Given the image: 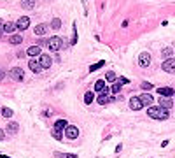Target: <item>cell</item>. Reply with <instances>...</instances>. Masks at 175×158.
<instances>
[{"instance_id": "cell-1", "label": "cell", "mask_w": 175, "mask_h": 158, "mask_svg": "<svg viewBox=\"0 0 175 158\" xmlns=\"http://www.w3.org/2000/svg\"><path fill=\"white\" fill-rule=\"evenodd\" d=\"M147 116L152 119H166L168 118V111L163 107H149L147 109Z\"/></svg>"}, {"instance_id": "cell-2", "label": "cell", "mask_w": 175, "mask_h": 158, "mask_svg": "<svg viewBox=\"0 0 175 158\" xmlns=\"http://www.w3.org/2000/svg\"><path fill=\"white\" fill-rule=\"evenodd\" d=\"M46 44H47V48H49V49H51V51H60V49H62V39H60V37H51V39H49V41L46 42Z\"/></svg>"}, {"instance_id": "cell-3", "label": "cell", "mask_w": 175, "mask_h": 158, "mask_svg": "<svg viewBox=\"0 0 175 158\" xmlns=\"http://www.w3.org/2000/svg\"><path fill=\"white\" fill-rule=\"evenodd\" d=\"M9 76L14 79V81H21V79L25 77V72H23L21 67H12V69L9 70Z\"/></svg>"}, {"instance_id": "cell-4", "label": "cell", "mask_w": 175, "mask_h": 158, "mask_svg": "<svg viewBox=\"0 0 175 158\" xmlns=\"http://www.w3.org/2000/svg\"><path fill=\"white\" fill-rule=\"evenodd\" d=\"M161 69H163L165 72H168V74H173L175 72V58H168V60H165L163 65H161Z\"/></svg>"}, {"instance_id": "cell-5", "label": "cell", "mask_w": 175, "mask_h": 158, "mask_svg": "<svg viewBox=\"0 0 175 158\" xmlns=\"http://www.w3.org/2000/svg\"><path fill=\"white\" fill-rule=\"evenodd\" d=\"M65 135L68 137V139H77L79 137V128L74 125H68L65 128Z\"/></svg>"}, {"instance_id": "cell-6", "label": "cell", "mask_w": 175, "mask_h": 158, "mask_svg": "<svg viewBox=\"0 0 175 158\" xmlns=\"http://www.w3.org/2000/svg\"><path fill=\"white\" fill-rule=\"evenodd\" d=\"M138 65H140V67H149V65H151V54H149V53H140V56H138Z\"/></svg>"}, {"instance_id": "cell-7", "label": "cell", "mask_w": 175, "mask_h": 158, "mask_svg": "<svg viewBox=\"0 0 175 158\" xmlns=\"http://www.w3.org/2000/svg\"><path fill=\"white\" fill-rule=\"evenodd\" d=\"M107 93H109V90L105 88V90L102 91V95L98 97V104H100V105H105V104H109L110 100H114V97H109Z\"/></svg>"}, {"instance_id": "cell-8", "label": "cell", "mask_w": 175, "mask_h": 158, "mask_svg": "<svg viewBox=\"0 0 175 158\" xmlns=\"http://www.w3.org/2000/svg\"><path fill=\"white\" fill-rule=\"evenodd\" d=\"M130 107L133 109V111H140L144 104H142V100L138 98V97H133V98H130Z\"/></svg>"}, {"instance_id": "cell-9", "label": "cell", "mask_w": 175, "mask_h": 158, "mask_svg": "<svg viewBox=\"0 0 175 158\" xmlns=\"http://www.w3.org/2000/svg\"><path fill=\"white\" fill-rule=\"evenodd\" d=\"M140 100H142V104H144V107L147 105V107H151L152 105V102H154V98H152V95H149V93H142L140 97H138Z\"/></svg>"}, {"instance_id": "cell-10", "label": "cell", "mask_w": 175, "mask_h": 158, "mask_svg": "<svg viewBox=\"0 0 175 158\" xmlns=\"http://www.w3.org/2000/svg\"><path fill=\"white\" fill-rule=\"evenodd\" d=\"M28 67H30V70L32 72H41L42 70V65H41V62H37V60H35V58H32L30 62H28Z\"/></svg>"}, {"instance_id": "cell-11", "label": "cell", "mask_w": 175, "mask_h": 158, "mask_svg": "<svg viewBox=\"0 0 175 158\" xmlns=\"http://www.w3.org/2000/svg\"><path fill=\"white\" fill-rule=\"evenodd\" d=\"M16 26H18L20 30H25V28L30 26V20H28L26 16H21L20 20H18V23H16Z\"/></svg>"}, {"instance_id": "cell-12", "label": "cell", "mask_w": 175, "mask_h": 158, "mask_svg": "<svg viewBox=\"0 0 175 158\" xmlns=\"http://www.w3.org/2000/svg\"><path fill=\"white\" fill-rule=\"evenodd\" d=\"M51 63H53V60H51V56H49V54H41V65H42V69H49V67H51Z\"/></svg>"}, {"instance_id": "cell-13", "label": "cell", "mask_w": 175, "mask_h": 158, "mask_svg": "<svg viewBox=\"0 0 175 158\" xmlns=\"http://www.w3.org/2000/svg\"><path fill=\"white\" fill-rule=\"evenodd\" d=\"M158 93L161 95V97L170 98V97H173L175 95V91H173V88H158Z\"/></svg>"}, {"instance_id": "cell-14", "label": "cell", "mask_w": 175, "mask_h": 158, "mask_svg": "<svg viewBox=\"0 0 175 158\" xmlns=\"http://www.w3.org/2000/svg\"><path fill=\"white\" fill-rule=\"evenodd\" d=\"M173 105V102H172V98H166V97H163V98H159V107H163V109H170Z\"/></svg>"}, {"instance_id": "cell-15", "label": "cell", "mask_w": 175, "mask_h": 158, "mask_svg": "<svg viewBox=\"0 0 175 158\" xmlns=\"http://www.w3.org/2000/svg\"><path fill=\"white\" fill-rule=\"evenodd\" d=\"M16 28H18V26H16L14 23H4V25H2V32H4V33H12Z\"/></svg>"}, {"instance_id": "cell-16", "label": "cell", "mask_w": 175, "mask_h": 158, "mask_svg": "<svg viewBox=\"0 0 175 158\" xmlns=\"http://www.w3.org/2000/svg\"><path fill=\"white\" fill-rule=\"evenodd\" d=\"M26 53H28L30 56H41V54H42V53H41V46H30Z\"/></svg>"}, {"instance_id": "cell-17", "label": "cell", "mask_w": 175, "mask_h": 158, "mask_svg": "<svg viewBox=\"0 0 175 158\" xmlns=\"http://www.w3.org/2000/svg\"><path fill=\"white\" fill-rule=\"evenodd\" d=\"M47 28H49V26H47L46 23H42V25H37V26H35V35H44V33L47 32Z\"/></svg>"}, {"instance_id": "cell-18", "label": "cell", "mask_w": 175, "mask_h": 158, "mask_svg": "<svg viewBox=\"0 0 175 158\" xmlns=\"http://www.w3.org/2000/svg\"><path fill=\"white\" fill-rule=\"evenodd\" d=\"M18 130H20V125H18V123H14V121L7 125V134H11V135H14V134H18Z\"/></svg>"}, {"instance_id": "cell-19", "label": "cell", "mask_w": 175, "mask_h": 158, "mask_svg": "<svg viewBox=\"0 0 175 158\" xmlns=\"http://www.w3.org/2000/svg\"><path fill=\"white\" fill-rule=\"evenodd\" d=\"M67 121L65 119H58L56 123H54V130H60V132H63V128H67Z\"/></svg>"}, {"instance_id": "cell-20", "label": "cell", "mask_w": 175, "mask_h": 158, "mask_svg": "<svg viewBox=\"0 0 175 158\" xmlns=\"http://www.w3.org/2000/svg\"><path fill=\"white\" fill-rule=\"evenodd\" d=\"M21 7H23V9H32V7H35V0H21Z\"/></svg>"}, {"instance_id": "cell-21", "label": "cell", "mask_w": 175, "mask_h": 158, "mask_svg": "<svg viewBox=\"0 0 175 158\" xmlns=\"http://www.w3.org/2000/svg\"><path fill=\"white\" fill-rule=\"evenodd\" d=\"M9 42H11V44H14V46H18V44L23 42V37H21V35H11Z\"/></svg>"}, {"instance_id": "cell-22", "label": "cell", "mask_w": 175, "mask_h": 158, "mask_svg": "<svg viewBox=\"0 0 175 158\" xmlns=\"http://www.w3.org/2000/svg\"><path fill=\"white\" fill-rule=\"evenodd\" d=\"M95 90H96V91H103V90H105V81H103V79H98V81L95 83Z\"/></svg>"}, {"instance_id": "cell-23", "label": "cell", "mask_w": 175, "mask_h": 158, "mask_svg": "<svg viewBox=\"0 0 175 158\" xmlns=\"http://www.w3.org/2000/svg\"><path fill=\"white\" fill-rule=\"evenodd\" d=\"M103 65H105V62H103V60H100V62H96V63H95V65H91V67H89V70H91V72H95V70H98V69H102Z\"/></svg>"}, {"instance_id": "cell-24", "label": "cell", "mask_w": 175, "mask_h": 158, "mask_svg": "<svg viewBox=\"0 0 175 158\" xmlns=\"http://www.w3.org/2000/svg\"><path fill=\"white\" fill-rule=\"evenodd\" d=\"M93 100H95V93H91V91H88V93L84 95V102H86V104H91Z\"/></svg>"}, {"instance_id": "cell-25", "label": "cell", "mask_w": 175, "mask_h": 158, "mask_svg": "<svg viewBox=\"0 0 175 158\" xmlns=\"http://www.w3.org/2000/svg\"><path fill=\"white\" fill-rule=\"evenodd\" d=\"M56 158H77V155H72V153H54Z\"/></svg>"}, {"instance_id": "cell-26", "label": "cell", "mask_w": 175, "mask_h": 158, "mask_svg": "<svg viewBox=\"0 0 175 158\" xmlns=\"http://www.w3.org/2000/svg\"><path fill=\"white\" fill-rule=\"evenodd\" d=\"M60 26H62V21L58 20V18H56V20H53V23H51L53 30H60Z\"/></svg>"}, {"instance_id": "cell-27", "label": "cell", "mask_w": 175, "mask_h": 158, "mask_svg": "<svg viewBox=\"0 0 175 158\" xmlns=\"http://www.w3.org/2000/svg\"><path fill=\"white\" fill-rule=\"evenodd\" d=\"M53 137H54V139H58V141H62L63 139V132H60V130H54V128H53Z\"/></svg>"}, {"instance_id": "cell-28", "label": "cell", "mask_w": 175, "mask_h": 158, "mask_svg": "<svg viewBox=\"0 0 175 158\" xmlns=\"http://www.w3.org/2000/svg\"><path fill=\"white\" fill-rule=\"evenodd\" d=\"M2 116H4V118H11V116H12V111H11L9 107H4V109H2Z\"/></svg>"}, {"instance_id": "cell-29", "label": "cell", "mask_w": 175, "mask_h": 158, "mask_svg": "<svg viewBox=\"0 0 175 158\" xmlns=\"http://www.w3.org/2000/svg\"><path fill=\"white\" fill-rule=\"evenodd\" d=\"M142 86V90H145V91H149V90H152V84L151 83H147V81H144V83L140 84Z\"/></svg>"}, {"instance_id": "cell-30", "label": "cell", "mask_w": 175, "mask_h": 158, "mask_svg": "<svg viewBox=\"0 0 175 158\" xmlns=\"http://www.w3.org/2000/svg\"><path fill=\"white\" fill-rule=\"evenodd\" d=\"M105 77H107V81H116V74H114L112 70H109V72H107V76H105Z\"/></svg>"}, {"instance_id": "cell-31", "label": "cell", "mask_w": 175, "mask_h": 158, "mask_svg": "<svg viewBox=\"0 0 175 158\" xmlns=\"http://www.w3.org/2000/svg\"><path fill=\"white\" fill-rule=\"evenodd\" d=\"M119 90H121V84H119V83L112 86V93H119Z\"/></svg>"}, {"instance_id": "cell-32", "label": "cell", "mask_w": 175, "mask_h": 158, "mask_svg": "<svg viewBox=\"0 0 175 158\" xmlns=\"http://www.w3.org/2000/svg\"><path fill=\"white\" fill-rule=\"evenodd\" d=\"M170 54H172V49H170V48L163 49V56H170Z\"/></svg>"}, {"instance_id": "cell-33", "label": "cell", "mask_w": 175, "mask_h": 158, "mask_svg": "<svg viewBox=\"0 0 175 158\" xmlns=\"http://www.w3.org/2000/svg\"><path fill=\"white\" fill-rule=\"evenodd\" d=\"M128 83V79L126 77H119V84H126Z\"/></svg>"}, {"instance_id": "cell-34", "label": "cell", "mask_w": 175, "mask_h": 158, "mask_svg": "<svg viewBox=\"0 0 175 158\" xmlns=\"http://www.w3.org/2000/svg\"><path fill=\"white\" fill-rule=\"evenodd\" d=\"M4 137H5V132H4V130H0V141H4Z\"/></svg>"}, {"instance_id": "cell-35", "label": "cell", "mask_w": 175, "mask_h": 158, "mask_svg": "<svg viewBox=\"0 0 175 158\" xmlns=\"http://www.w3.org/2000/svg\"><path fill=\"white\" fill-rule=\"evenodd\" d=\"M0 158H9V156H5V155H0Z\"/></svg>"}, {"instance_id": "cell-36", "label": "cell", "mask_w": 175, "mask_h": 158, "mask_svg": "<svg viewBox=\"0 0 175 158\" xmlns=\"http://www.w3.org/2000/svg\"><path fill=\"white\" fill-rule=\"evenodd\" d=\"M2 25H4V23H2V20H0V26H2Z\"/></svg>"}]
</instances>
